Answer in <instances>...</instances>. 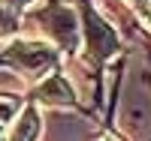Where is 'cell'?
Listing matches in <instances>:
<instances>
[{
	"label": "cell",
	"mask_w": 151,
	"mask_h": 141,
	"mask_svg": "<svg viewBox=\"0 0 151 141\" xmlns=\"http://www.w3.org/2000/svg\"><path fill=\"white\" fill-rule=\"evenodd\" d=\"M3 60L30 78H42L58 66V48L42 39H15L3 51Z\"/></svg>",
	"instance_id": "obj_1"
},
{
	"label": "cell",
	"mask_w": 151,
	"mask_h": 141,
	"mask_svg": "<svg viewBox=\"0 0 151 141\" xmlns=\"http://www.w3.org/2000/svg\"><path fill=\"white\" fill-rule=\"evenodd\" d=\"M45 24V33H48V42L60 45V48H76L79 45V21L70 9L64 6H52L48 9V18H42Z\"/></svg>",
	"instance_id": "obj_2"
},
{
	"label": "cell",
	"mask_w": 151,
	"mask_h": 141,
	"mask_svg": "<svg viewBox=\"0 0 151 141\" xmlns=\"http://www.w3.org/2000/svg\"><path fill=\"white\" fill-rule=\"evenodd\" d=\"M85 36H88V51H91V57H109L112 51L118 48V39H115V33H112V27L100 15H94V12L85 21Z\"/></svg>",
	"instance_id": "obj_3"
},
{
	"label": "cell",
	"mask_w": 151,
	"mask_h": 141,
	"mask_svg": "<svg viewBox=\"0 0 151 141\" xmlns=\"http://www.w3.org/2000/svg\"><path fill=\"white\" fill-rule=\"evenodd\" d=\"M42 129V120H40V111L33 105H24L15 120H12V132L6 135V141H36Z\"/></svg>",
	"instance_id": "obj_4"
},
{
	"label": "cell",
	"mask_w": 151,
	"mask_h": 141,
	"mask_svg": "<svg viewBox=\"0 0 151 141\" xmlns=\"http://www.w3.org/2000/svg\"><path fill=\"white\" fill-rule=\"evenodd\" d=\"M36 99L48 102V105H67V102L73 99V90H70V84L64 78L52 75V78H45L40 87H36Z\"/></svg>",
	"instance_id": "obj_5"
},
{
	"label": "cell",
	"mask_w": 151,
	"mask_h": 141,
	"mask_svg": "<svg viewBox=\"0 0 151 141\" xmlns=\"http://www.w3.org/2000/svg\"><path fill=\"white\" fill-rule=\"evenodd\" d=\"M18 30V21H15V15H12V12L0 3V36H12Z\"/></svg>",
	"instance_id": "obj_6"
},
{
	"label": "cell",
	"mask_w": 151,
	"mask_h": 141,
	"mask_svg": "<svg viewBox=\"0 0 151 141\" xmlns=\"http://www.w3.org/2000/svg\"><path fill=\"white\" fill-rule=\"evenodd\" d=\"M15 114H18V102L12 96H0V123L15 120Z\"/></svg>",
	"instance_id": "obj_7"
},
{
	"label": "cell",
	"mask_w": 151,
	"mask_h": 141,
	"mask_svg": "<svg viewBox=\"0 0 151 141\" xmlns=\"http://www.w3.org/2000/svg\"><path fill=\"white\" fill-rule=\"evenodd\" d=\"M127 3H130L136 12H139V18L151 27V0H127Z\"/></svg>",
	"instance_id": "obj_8"
},
{
	"label": "cell",
	"mask_w": 151,
	"mask_h": 141,
	"mask_svg": "<svg viewBox=\"0 0 151 141\" xmlns=\"http://www.w3.org/2000/svg\"><path fill=\"white\" fill-rule=\"evenodd\" d=\"M0 3H3L6 9H18V12H21V9H27V6H33L36 0H0Z\"/></svg>",
	"instance_id": "obj_9"
},
{
	"label": "cell",
	"mask_w": 151,
	"mask_h": 141,
	"mask_svg": "<svg viewBox=\"0 0 151 141\" xmlns=\"http://www.w3.org/2000/svg\"><path fill=\"white\" fill-rule=\"evenodd\" d=\"M100 141H121V138H115V135H103Z\"/></svg>",
	"instance_id": "obj_10"
},
{
	"label": "cell",
	"mask_w": 151,
	"mask_h": 141,
	"mask_svg": "<svg viewBox=\"0 0 151 141\" xmlns=\"http://www.w3.org/2000/svg\"><path fill=\"white\" fill-rule=\"evenodd\" d=\"M0 141H6V132H3V123H0Z\"/></svg>",
	"instance_id": "obj_11"
}]
</instances>
